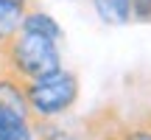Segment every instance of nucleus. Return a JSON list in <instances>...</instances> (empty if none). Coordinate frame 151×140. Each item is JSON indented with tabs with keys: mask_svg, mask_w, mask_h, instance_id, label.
<instances>
[{
	"mask_svg": "<svg viewBox=\"0 0 151 140\" xmlns=\"http://www.w3.org/2000/svg\"><path fill=\"white\" fill-rule=\"evenodd\" d=\"M0 65L25 81H37L62 70V53L56 39L42 37L37 31L14 28L11 34L0 37Z\"/></svg>",
	"mask_w": 151,
	"mask_h": 140,
	"instance_id": "f257e3e1",
	"label": "nucleus"
},
{
	"mask_svg": "<svg viewBox=\"0 0 151 140\" xmlns=\"http://www.w3.org/2000/svg\"><path fill=\"white\" fill-rule=\"evenodd\" d=\"M25 101L34 118H56L78 101V76L70 70H56L50 76H42L37 81H25Z\"/></svg>",
	"mask_w": 151,
	"mask_h": 140,
	"instance_id": "f03ea898",
	"label": "nucleus"
},
{
	"mask_svg": "<svg viewBox=\"0 0 151 140\" xmlns=\"http://www.w3.org/2000/svg\"><path fill=\"white\" fill-rule=\"evenodd\" d=\"M84 140H126V118L118 107H101L84 121Z\"/></svg>",
	"mask_w": 151,
	"mask_h": 140,
	"instance_id": "7ed1b4c3",
	"label": "nucleus"
},
{
	"mask_svg": "<svg viewBox=\"0 0 151 140\" xmlns=\"http://www.w3.org/2000/svg\"><path fill=\"white\" fill-rule=\"evenodd\" d=\"M0 140H34L31 115L0 107Z\"/></svg>",
	"mask_w": 151,
	"mask_h": 140,
	"instance_id": "20e7f679",
	"label": "nucleus"
},
{
	"mask_svg": "<svg viewBox=\"0 0 151 140\" xmlns=\"http://www.w3.org/2000/svg\"><path fill=\"white\" fill-rule=\"evenodd\" d=\"M20 28H25V31H37V34H42V37H50V39H56V42H59V39L65 37V31H62V25H59V22H56L50 14L39 11L37 6L25 11V17H22Z\"/></svg>",
	"mask_w": 151,
	"mask_h": 140,
	"instance_id": "39448f33",
	"label": "nucleus"
},
{
	"mask_svg": "<svg viewBox=\"0 0 151 140\" xmlns=\"http://www.w3.org/2000/svg\"><path fill=\"white\" fill-rule=\"evenodd\" d=\"M34 6H37L34 0H0V37L20 28L25 11L34 9Z\"/></svg>",
	"mask_w": 151,
	"mask_h": 140,
	"instance_id": "423d86ee",
	"label": "nucleus"
},
{
	"mask_svg": "<svg viewBox=\"0 0 151 140\" xmlns=\"http://www.w3.org/2000/svg\"><path fill=\"white\" fill-rule=\"evenodd\" d=\"M95 11L106 25H126L132 22V0H92Z\"/></svg>",
	"mask_w": 151,
	"mask_h": 140,
	"instance_id": "0eeeda50",
	"label": "nucleus"
},
{
	"mask_svg": "<svg viewBox=\"0 0 151 140\" xmlns=\"http://www.w3.org/2000/svg\"><path fill=\"white\" fill-rule=\"evenodd\" d=\"M123 132H126V140H151V112L129 118Z\"/></svg>",
	"mask_w": 151,
	"mask_h": 140,
	"instance_id": "6e6552de",
	"label": "nucleus"
}]
</instances>
